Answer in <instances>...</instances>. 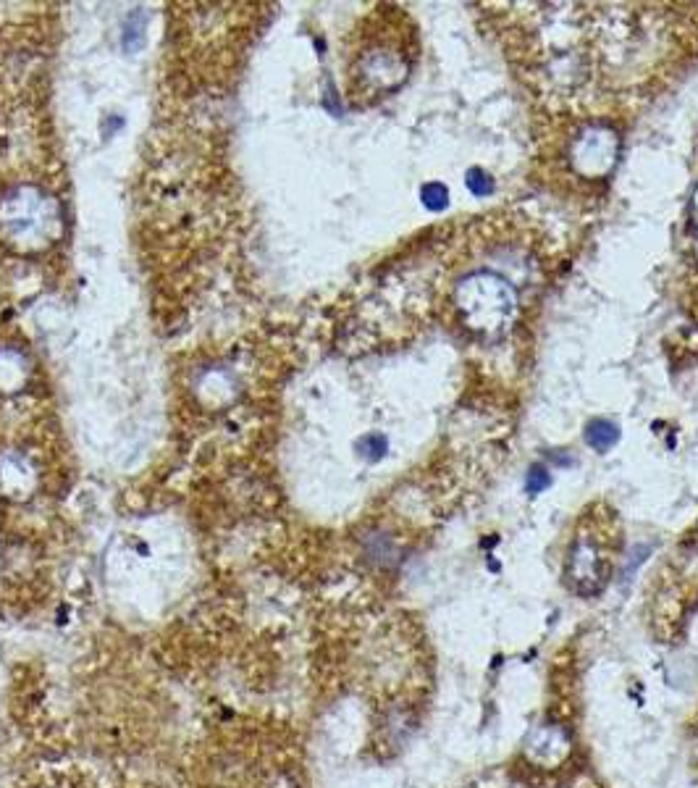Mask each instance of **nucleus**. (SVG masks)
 I'll return each mask as SVG.
<instances>
[{
	"mask_svg": "<svg viewBox=\"0 0 698 788\" xmlns=\"http://www.w3.org/2000/svg\"><path fill=\"white\" fill-rule=\"evenodd\" d=\"M360 447H370L368 457H370V460H375V457L383 455V449H386V439H383V437H365Z\"/></svg>",
	"mask_w": 698,
	"mask_h": 788,
	"instance_id": "423d86ee",
	"label": "nucleus"
},
{
	"mask_svg": "<svg viewBox=\"0 0 698 788\" xmlns=\"http://www.w3.org/2000/svg\"><path fill=\"white\" fill-rule=\"evenodd\" d=\"M465 181H467V189H470L472 195H478V197L488 195V192L494 189V181H491V176H488L483 169H470V171H467V179H465Z\"/></svg>",
	"mask_w": 698,
	"mask_h": 788,
	"instance_id": "20e7f679",
	"label": "nucleus"
},
{
	"mask_svg": "<svg viewBox=\"0 0 698 788\" xmlns=\"http://www.w3.org/2000/svg\"><path fill=\"white\" fill-rule=\"evenodd\" d=\"M549 484H552V476H549V473H546L541 465H536V468L528 473V492H530V494H538V492H544Z\"/></svg>",
	"mask_w": 698,
	"mask_h": 788,
	"instance_id": "39448f33",
	"label": "nucleus"
},
{
	"mask_svg": "<svg viewBox=\"0 0 698 788\" xmlns=\"http://www.w3.org/2000/svg\"><path fill=\"white\" fill-rule=\"evenodd\" d=\"M617 531H612V518L588 515L580 523L567 554V578L570 589L580 597H596L604 592L612 576V562L617 552Z\"/></svg>",
	"mask_w": 698,
	"mask_h": 788,
	"instance_id": "f257e3e1",
	"label": "nucleus"
},
{
	"mask_svg": "<svg viewBox=\"0 0 698 788\" xmlns=\"http://www.w3.org/2000/svg\"><path fill=\"white\" fill-rule=\"evenodd\" d=\"M423 203H425V208H430V211H444L449 203V192L444 184H439V181H430V184H425L423 187Z\"/></svg>",
	"mask_w": 698,
	"mask_h": 788,
	"instance_id": "7ed1b4c3",
	"label": "nucleus"
},
{
	"mask_svg": "<svg viewBox=\"0 0 698 788\" xmlns=\"http://www.w3.org/2000/svg\"><path fill=\"white\" fill-rule=\"evenodd\" d=\"M619 439V429L617 423L607 421V418H596V421L588 423L585 429V442L588 447H593L596 452H609V449L617 444Z\"/></svg>",
	"mask_w": 698,
	"mask_h": 788,
	"instance_id": "f03ea898",
	"label": "nucleus"
}]
</instances>
